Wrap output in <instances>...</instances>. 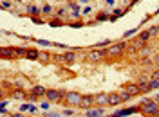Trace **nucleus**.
<instances>
[{"label": "nucleus", "instance_id": "nucleus-2", "mask_svg": "<svg viewBox=\"0 0 159 117\" xmlns=\"http://www.w3.org/2000/svg\"><path fill=\"white\" fill-rule=\"evenodd\" d=\"M80 103H81V94L80 92H67L65 94V105L80 106Z\"/></svg>", "mask_w": 159, "mask_h": 117}, {"label": "nucleus", "instance_id": "nucleus-34", "mask_svg": "<svg viewBox=\"0 0 159 117\" xmlns=\"http://www.w3.org/2000/svg\"><path fill=\"white\" fill-rule=\"evenodd\" d=\"M152 79H157L159 81V70H155V72L152 74Z\"/></svg>", "mask_w": 159, "mask_h": 117}, {"label": "nucleus", "instance_id": "nucleus-36", "mask_svg": "<svg viewBox=\"0 0 159 117\" xmlns=\"http://www.w3.org/2000/svg\"><path fill=\"white\" fill-rule=\"evenodd\" d=\"M63 113H65V115H73V110H71V108H65Z\"/></svg>", "mask_w": 159, "mask_h": 117}, {"label": "nucleus", "instance_id": "nucleus-42", "mask_svg": "<svg viewBox=\"0 0 159 117\" xmlns=\"http://www.w3.org/2000/svg\"><path fill=\"white\" fill-rule=\"evenodd\" d=\"M2 94H4V92H2V88H0V97H2Z\"/></svg>", "mask_w": 159, "mask_h": 117}, {"label": "nucleus", "instance_id": "nucleus-29", "mask_svg": "<svg viewBox=\"0 0 159 117\" xmlns=\"http://www.w3.org/2000/svg\"><path fill=\"white\" fill-rule=\"evenodd\" d=\"M36 43L38 45H51V41H47V40H36Z\"/></svg>", "mask_w": 159, "mask_h": 117}, {"label": "nucleus", "instance_id": "nucleus-20", "mask_svg": "<svg viewBox=\"0 0 159 117\" xmlns=\"http://www.w3.org/2000/svg\"><path fill=\"white\" fill-rule=\"evenodd\" d=\"M148 86H150V90H155V88H159V81L157 79H150L148 81Z\"/></svg>", "mask_w": 159, "mask_h": 117}, {"label": "nucleus", "instance_id": "nucleus-8", "mask_svg": "<svg viewBox=\"0 0 159 117\" xmlns=\"http://www.w3.org/2000/svg\"><path fill=\"white\" fill-rule=\"evenodd\" d=\"M121 103H123V99L119 97V94H118V92L108 94V105H110V106H118V105H121Z\"/></svg>", "mask_w": 159, "mask_h": 117}, {"label": "nucleus", "instance_id": "nucleus-41", "mask_svg": "<svg viewBox=\"0 0 159 117\" xmlns=\"http://www.w3.org/2000/svg\"><path fill=\"white\" fill-rule=\"evenodd\" d=\"M47 117H60L58 113H51V115H47Z\"/></svg>", "mask_w": 159, "mask_h": 117}, {"label": "nucleus", "instance_id": "nucleus-22", "mask_svg": "<svg viewBox=\"0 0 159 117\" xmlns=\"http://www.w3.org/2000/svg\"><path fill=\"white\" fill-rule=\"evenodd\" d=\"M150 36H152V34H150V31H143V33L139 34V40H143V41H147V40H148Z\"/></svg>", "mask_w": 159, "mask_h": 117}, {"label": "nucleus", "instance_id": "nucleus-13", "mask_svg": "<svg viewBox=\"0 0 159 117\" xmlns=\"http://www.w3.org/2000/svg\"><path fill=\"white\" fill-rule=\"evenodd\" d=\"M103 56H105V52H101V51H92L90 52V60L92 61H100V60H103Z\"/></svg>", "mask_w": 159, "mask_h": 117}, {"label": "nucleus", "instance_id": "nucleus-5", "mask_svg": "<svg viewBox=\"0 0 159 117\" xmlns=\"http://www.w3.org/2000/svg\"><path fill=\"white\" fill-rule=\"evenodd\" d=\"M94 105L107 106L108 105V94H96V96H94Z\"/></svg>", "mask_w": 159, "mask_h": 117}, {"label": "nucleus", "instance_id": "nucleus-39", "mask_svg": "<svg viewBox=\"0 0 159 117\" xmlns=\"http://www.w3.org/2000/svg\"><path fill=\"white\" fill-rule=\"evenodd\" d=\"M114 15H118V16H121V15H123V11H121V9H116V11H114Z\"/></svg>", "mask_w": 159, "mask_h": 117}, {"label": "nucleus", "instance_id": "nucleus-23", "mask_svg": "<svg viewBox=\"0 0 159 117\" xmlns=\"http://www.w3.org/2000/svg\"><path fill=\"white\" fill-rule=\"evenodd\" d=\"M42 11H43V15H53V7H51V6H49V4H45V6H43V9H42Z\"/></svg>", "mask_w": 159, "mask_h": 117}, {"label": "nucleus", "instance_id": "nucleus-30", "mask_svg": "<svg viewBox=\"0 0 159 117\" xmlns=\"http://www.w3.org/2000/svg\"><path fill=\"white\" fill-rule=\"evenodd\" d=\"M69 7H71L73 11H78V9H80V4H74V2H73V4H69Z\"/></svg>", "mask_w": 159, "mask_h": 117}, {"label": "nucleus", "instance_id": "nucleus-35", "mask_svg": "<svg viewBox=\"0 0 159 117\" xmlns=\"http://www.w3.org/2000/svg\"><path fill=\"white\" fill-rule=\"evenodd\" d=\"M148 31H150V34H152V36H154V34H157V27H150Z\"/></svg>", "mask_w": 159, "mask_h": 117}, {"label": "nucleus", "instance_id": "nucleus-14", "mask_svg": "<svg viewBox=\"0 0 159 117\" xmlns=\"http://www.w3.org/2000/svg\"><path fill=\"white\" fill-rule=\"evenodd\" d=\"M13 97H15V99H26V97H27V94H26L24 90H20V88H16V90L13 92Z\"/></svg>", "mask_w": 159, "mask_h": 117}, {"label": "nucleus", "instance_id": "nucleus-27", "mask_svg": "<svg viewBox=\"0 0 159 117\" xmlns=\"http://www.w3.org/2000/svg\"><path fill=\"white\" fill-rule=\"evenodd\" d=\"M49 23H51L53 27H58V25H62V20H58V18H56V20H51Z\"/></svg>", "mask_w": 159, "mask_h": 117}, {"label": "nucleus", "instance_id": "nucleus-19", "mask_svg": "<svg viewBox=\"0 0 159 117\" xmlns=\"http://www.w3.org/2000/svg\"><path fill=\"white\" fill-rule=\"evenodd\" d=\"M38 60L45 63V61H49V60H51V56H49L47 52H38Z\"/></svg>", "mask_w": 159, "mask_h": 117}, {"label": "nucleus", "instance_id": "nucleus-32", "mask_svg": "<svg viewBox=\"0 0 159 117\" xmlns=\"http://www.w3.org/2000/svg\"><path fill=\"white\" fill-rule=\"evenodd\" d=\"M56 15H58V18H63V15H65V9H58V11H56Z\"/></svg>", "mask_w": 159, "mask_h": 117}, {"label": "nucleus", "instance_id": "nucleus-17", "mask_svg": "<svg viewBox=\"0 0 159 117\" xmlns=\"http://www.w3.org/2000/svg\"><path fill=\"white\" fill-rule=\"evenodd\" d=\"M138 86H139V94H147V92H150L148 83H138Z\"/></svg>", "mask_w": 159, "mask_h": 117}, {"label": "nucleus", "instance_id": "nucleus-18", "mask_svg": "<svg viewBox=\"0 0 159 117\" xmlns=\"http://www.w3.org/2000/svg\"><path fill=\"white\" fill-rule=\"evenodd\" d=\"M15 52H16V56H20V58H26L27 49H24V47H18V49H15Z\"/></svg>", "mask_w": 159, "mask_h": 117}, {"label": "nucleus", "instance_id": "nucleus-21", "mask_svg": "<svg viewBox=\"0 0 159 117\" xmlns=\"http://www.w3.org/2000/svg\"><path fill=\"white\" fill-rule=\"evenodd\" d=\"M63 61H69V63L74 61V54H73V52H65V54H63Z\"/></svg>", "mask_w": 159, "mask_h": 117}, {"label": "nucleus", "instance_id": "nucleus-9", "mask_svg": "<svg viewBox=\"0 0 159 117\" xmlns=\"http://www.w3.org/2000/svg\"><path fill=\"white\" fill-rule=\"evenodd\" d=\"M0 56L9 60V58H16V52L15 49H7V47H0Z\"/></svg>", "mask_w": 159, "mask_h": 117}, {"label": "nucleus", "instance_id": "nucleus-43", "mask_svg": "<svg viewBox=\"0 0 159 117\" xmlns=\"http://www.w3.org/2000/svg\"><path fill=\"white\" fill-rule=\"evenodd\" d=\"M6 117H13V115H9V113H6Z\"/></svg>", "mask_w": 159, "mask_h": 117}, {"label": "nucleus", "instance_id": "nucleus-44", "mask_svg": "<svg viewBox=\"0 0 159 117\" xmlns=\"http://www.w3.org/2000/svg\"><path fill=\"white\" fill-rule=\"evenodd\" d=\"M81 2H83V4H85V2H89V0H81Z\"/></svg>", "mask_w": 159, "mask_h": 117}, {"label": "nucleus", "instance_id": "nucleus-10", "mask_svg": "<svg viewBox=\"0 0 159 117\" xmlns=\"http://www.w3.org/2000/svg\"><path fill=\"white\" fill-rule=\"evenodd\" d=\"M128 94H130V96L134 97V96H138V94H139V86H138V83H128V85H125L123 86Z\"/></svg>", "mask_w": 159, "mask_h": 117}, {"label": "nucleus", "instance_id": "nucleus-26", "mask_svg": "<svg viewBox=\"0 0 159 117\" xmlns=\"http://www.w3.org/2000/svg\"><path fill=\"white\" fill-rule=\"evenodd\" d=\"M107 18H108V15H107V13H100V15H98V22H105Z\"/></svg>", "mask_w": 159, "mask_h": 117}, {"label": "nucleus", "instance_id": "nucleus-45", "mask_svg": "<svg viewBox=\"0 0 159 117\" xmlns=\"http://www.w3.org/2000/svg\"><path fill=\"white\" fill-rule=\"evenodd\" d=\"M157 33H159V25H157Z\"/></svg>", "mask_w": 159, "mask_h": 117}, {"label": "nucleus", "instance_id": "nucleus-12", "mask_svg": "<svg viewBox=\"0 0 159 117\" xmlns=\"http://www.w3.org/2000/svg\"><path fill=\"white\" fill-rule=\"evenodd\" d=\"M103 115V108H89L87 110V117H101Z\"/></svg>", "mask_w": 159, "mask_h": 117}, {"label": "nucleus", "instance_id": "nucleus-3", "mask_svg": "<svg viewBox=\"0 0 159 117\" xmlns=\"http://www.w3.org/2000/svg\"><path fill=\"white\" fill-rule=\"evenodd\" d=\"M123 51H125V43H119V45H108L107 54H108V56H119V54H123Z\"/></svg>", "mask_w": 159, "mask_h": 117}, {"label": "nucleus", "instance_id": "nucleus-25", "mask_svg": "<svg viewBox=\"0 0 159 117\" xmlns=\"http://www.w3.org/2000/svg\"><path fill=\"white\" fill-rule=\"evenodd\" d=\"M11 2H7V0H2V4H0V7H4V9H11Z\"/></svg>", "mask_w": 159, "mask_h": 117}, {"label": "nucleus", "instance_id": "nucleus-24", "mask_svg": "<svg viewBox=\"0 0 159 117\" xmlns=\"http://www.w3.org/2000/svg\"><path fill=\"white\" fill-rule=\"evenodd\" d=\"M27 11H29L31 15H38V13H40V9H38L36 6H29V9H27Z\"/></svg>", "mask_w": 159, "mask_h": 117}, {"label": "nucleus", "instance_id": "nucleus-7", "mask_svg": "<svg viewBox=\"0 0 159 117\" xmlns=\"http://www.w3.org/2000/svg\"><path fill=\"white\" fill-rule=\"evenodd\" d=\"M92 105H94V96H81L80 108H85V110H89Z\"/></svg>", "mask_w": 159, "mask_h": 117}, {"label": "nucleus", "instance_id": "nucleus-1", "mask_svg": "<svg viewBox=\"0 0 159 117\" xmlns=\"http://www.w3.org/2000/svg\"><path fill=\"white\" fill-rule=\"evenodd\" d=\"M139 110H141L145 115H159V105H157L155 101H150V99L143 101L141 106H139Z\"/></svg>", "mask_w": 159, "mask_h": 117}, {"label": "nucleus", "instance_id": "nucleus-33", "mask_svg": "<svg viewBox=\"0 0 159 117\" xmlns=\"http://www.w3.org/2000/svg\"><path fill=\"white\" fill-rule=\"evenodd\" d=\"M136 31H138V29H130V31H127V33H125V38H127V36H132Z\"/></svg>", "mask_w": 159, "mask_h": 117}, {"label": "nucleus", "instance_id": "nucleus-6", "mask_svg": "<svg viewBox=\"0 0 159 117\" xmlns=\"http://www.w3.org/2000/svg\"><path fill=\"white\" fill-rule=\"evenodd\" d=\"M138 112V108H123V110H118V112H114L110 117H127V115H132V113H136Z\"/></svg>", "mask_w": 159, "mask_h": 117}, {"label": "nucleus", "instance_id": "nucleus-11", "mask_svg": "<svg viewBox=\"0 0 159 117\" xmlns=\"http://www.w3.org/2000/svg\"><path fill=\"white\" fill-rule=\"evenodd\" d=\"M45 92H47V88L45 86H42V85H36L34 88H33V96H36V97H42V96H45Z\"/></svg>", "mask_w": 159, "mask_h": 117}, {"label": "nucleus", "instance_id": "nucleus-40", "mask_svg": "<svg viewBox=\"0 0 159 117\" xmlns=\"http://www.w3.org/2000/svg\"><path fill=\"white\" fill-rule=\"evenodd\" d=\"M13 117H24V115H22V112H18V113H15Z\"/></svg>", "mask_w": 159, "mask_h": 117}, {"label": "nucleus", "instance_id": "nucleus-4", "mask_svg": "<svg viewBox=\"0 0 159 117\" xmlns=\"http://www.w3.org/2000/svg\"><path fill=\"white\" fill-rule=\"evenodd\" d=\"M45 97H47L51 103H60L63 97L60 96V90H54V88H51V90H47L45 92Z\"/></svg>", "mask_w": 159, "mask_h": 117}, {"label": "nucleus", "instance_id": "nucleus-31", "mask_svg": "<svg viewBox=\"0 0 159 117\" xmlns=\"http://www.w3.org/2000/svg\"><path fill=\"white\" fill-rule=\"evenodd\" d=\"M31 105H20V112H27Z\"/></svg>", "mask_w": 159, "mask_h": 117}, {"label": "nucleus", "instance_id": "nucleus-46", "mask_svg": "<svg viewBox=\"0 0 159 117\" xmlns=\"http://www.w3.org/2000/svg\"><path fill=\"white\" fill-rule=\"evenodd\" d=\"M36 117H38V115H36Z\"/></svg>", "mask_w": 159, "mask_h": 117}, {"label": "nucleus", "instance_id": "nucleus-37", "mask_svg": "<svg viewBox=\"0 0 159 117\" xmlns=\"http://www.w3.org/2000/svg\"><path fill=\"white\" fill-rule=\"evenodd\" d=\"M105 2H107V6H114V4H116V0H105Z\"/></svg>", "mask_w": 159, "mask_h": 117}, {"label": "nucleus", "instance_id": "nucleus-15", "mask_svg": "<svg viewBox=\"0 0 159 117\" xmlns=\"http://www.w3.org/2000/svg\"><path fill=\"white\" fill-rule=\"evenodd\" d=\"M26 58H27V60H38V51H34V49H27Z\"/></svg>", "mask_w": 159, "mask_h": 117}, {"label": "nucleus", "instance_id": "nucleus-38", "mask_svg": "<svg viewBox=\"0 0 159 117\" xmlns=\"http://www.w3.org/2000/svg\"><path fill=\"white\" fill-rule=\"evenodd\" d=\"M42 108L43 110H49V103H42Z\"/></svg>", "mask_w": 159, "mask_h": 117}, {"label": "nucleus", "instance_id": "nucleus-28", "mask_svg": "<svg viewBox=\"0 0 159 117\" xmlns=\"http://www.w3.org/2000/svg\"><path fill=\"white\" fill-rule=\"evenodd\" d=\"M110 45V40H105V41H101V43H98L96 47H98V49H100V47H108Z\"/></svg>", "mask_w": 159, "mask_h": 117}, {"label": "nucleus", "instance_id": "nucleus-16", "mask_svg": "<svg viewBox=\"0 0 159 117\" xmlns=\"http://www.w3.org/2000/svg\"><path fill=\"white\" fill-rule=\"evenodd\" d=\"M118 94H119V97H121V99H123V101H128V99H130V97H132V96H130V94H128V92H127V90H125V88H121V90H119V92H118Z\"/></svg>", "mask_w": 159, "mask_h": 117}]
</instances>
